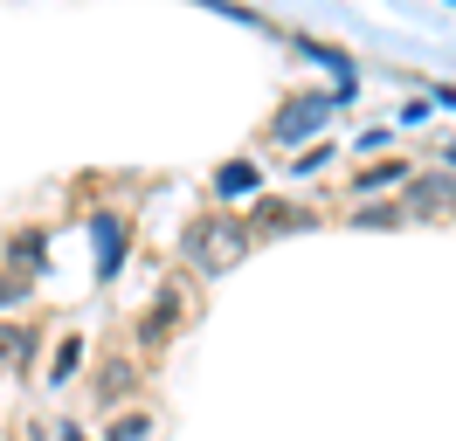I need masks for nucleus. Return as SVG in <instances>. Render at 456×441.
Here are the masks:
<instances>
[{"label": "nucleus", "mask_w": 456, "mask_h": 441, "mask_svg": "<svg viewBox=\"0 0 456 441\" xmlns=\"http://www.w3.org/2000/svg\"><path fill=\"white\" fill-rule=\"evenodd\" d=\"M235 248H242L235 220H228V228H215V220H194V228H187V255H194V262H208V269H222Z\"/></svg>", "instance_id": "obj_1"}, {"label": "nucleus", "mask_w": 456, "mask_h": 441, "mask_svg": "<svg viewBox=\"0 0 456 441\" xmlns=\"http://www.w3.org/2000/svg\"><path fill=\"white\" fill-rule=\"evenodd\" d=\"M325 117H332V97H297V104L270 124V138H277V145H297V138H312Z\"/></svg>", "instance_id": "obj_2"}, {"label": "nucleus", "mask_w": 456, "mask_h": 441, "mask_svg": "<svg viewBox=\"0 0 456 441\" xmlns=\"http://www.w3.org/2000/svg\"><path fill=\"white\" fill-rule=\"evenodd\" d=\"M443 207H456V172H428L408 187V214H443Z\"/></svg>", "instance_id": "obj_3"}, {"label": "nucleus", "mask_w": 456, "mask_h": 441, "mask_svg": "<svg viewBox=\"0 0 456 441\" xmlns=\"http://www.w3.org/2000/svg\"><path fill=\"white\" fill-rule=\"evenodd\" d=\"M215 187H222V200H242V193H256V165H249V159L222 165V172H215Z\"/></svg>", "instance_id": "obj_4"}, {"label": "nucleus", "mask_w": 456, "mask_h": 441, "mask_svg": "<svg viewBox=\"0 0 456 441\" xmlns=\"http://www.w3.org/2000/svg\"><path fill=\"white\" fill-rule=\"evenodd\" d=\"M173 317H180V297H159V303H152V310H145V325H139V338H145V345H159V331H167Z\"/></svg>", "instance_id": "obj_5"}, {"label": "nucleus", "mask_w": 456, "mask_h": 441, "mask_svg": "<svg viewBox=\"0 0 456 441\" xmlns=\"http://www.w3.org/2000/svg\"><path fill=\"white\" fill-rule=\"evenodd\" d=\"M97 242H104V262H97V269L111 276V269H118V255H125V235H118V220H97Z\"/></svg>", "instance_id": "obj_6"}, {"label": "nucleus", "mask_w": 456, "mask_h": 441, "mask_svg": "<svg viewBox=\"0 0 456 441\" xmlns=\"http://www.w3.org/2000/svg\"><path fill=\"white\" fill-rule=\"evenodd\" d=\"M256 228H305V214H297V207H277V200H263V207H256Z\"/></svg>", "instance_id": "obj_7"}, {"label": "nucleus", "mask_w": 456, "mask_h": 441, "mask_svg": "<svg viewBox=\"0 0 456 441\" xmlns=\"http://www.w3.org/2000/svg\"><path fill=\"white\" fill-rule=\"evenodd\" d=\"M28 345H35V331H0V358H7V365H21V358H28Z\"/></svg>", "instance_id": "obj_8"}, {"label": "nucleus", "mask_w": 456, "mask_h": 441, "mask_svg": "<svg viewBox=\"0 0 456 441\" xmlns=\"http://www.w3.org/2000/svg\"><path fill=\"white\" fill-rule=\"evenodd\" d=\"M401 172H408V165H367V172H360V193H373V187H395Z\"/></svg>", "instance_id": "obj_9"}, {"label": "nucleus", "mask_w": 456, "mask_h": 441, "mask_svg": "<svg viewBox=\"0 0 456 441\" xmlns=\"http://www.w3.org/2000/svg\"><path fill=\"white\" fill-rule=\"evenodd\" d=\"M401 220V207H367V214H360V228H395Z\"/></svg>", "instance_id": "obj_10"}, {"label": "nucleus", "mask_w": 456, "mask_h": 441, "mask_svg": "<svg viewBox=\"0 0 456 441\" xmlns=\"http://www.w3.org/2000/svg\"><path fill=\"white\" fill-rule=\"evenodd\" d=\"M21 290H28V283H14V276H7V283H0V303H14Z\"/></svg>", "instance_id": "obj_11"}, {"label": "nucleus", "mask_w": 456, "mask_h": 441, "mask_svg": "<svg viewBox=\"0 0 456 441\" xmlns=\"http://www.w3.org/2000/svg\"><path fill=\"white\" fill-rule=\"evenodd\" d=\"M450 165H456V145H450Z\"/></svg>", "instance_id": "obj_12"}]
</instances>
